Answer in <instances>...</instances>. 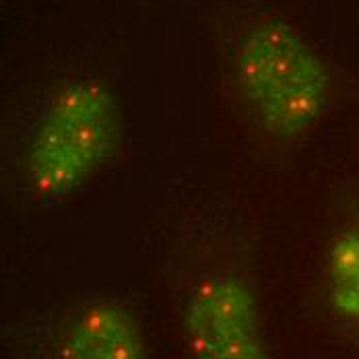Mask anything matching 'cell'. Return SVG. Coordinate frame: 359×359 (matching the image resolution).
<instances>
[{"label":"cell","mask_w":359,"mask_h":359,"mask_svg":"<svg viewBox=\"0 0 359 359\" xmlns=\"http://www.w3.org/2000/svg\"><path fill=\"white\" fill-rule=\"evenodd\" d=\"M120 139V109L108 89L97 81H67L32 130L25 155L32 194L43 205L60 203L108 163Z\"/></svg>","instance_id":"cell-1"},{"label":"cell","mask_w":359,"mask_h":359,"mask_svg":"<svg viewBox=\"0 0 359 359\" xmlns=\"http://www.w3.org/2000/svg\"><path fill=\"white\" fill-rule=\"evenodd\" d=\"M236 85L254 120L273 137L295 141L323 118L330 74L323 56L283 21H262L242 39Z\"/></svg>","instance_id":"cell-2"},{"label":"cell","mask_w":359,"mask_h":359,"mask_svg":"<svg viewBox=\"0 0 359 359\" xmlns=\"http://www.w3.org/2000/svg\"><path fill=\"white\" fill-rule=\"evenodd\" d=\"M184 332L192 359H271L258 299L238 275L217 273L194 287Z\"/></svg>","instance_id":"cell-3"},{"label":"cell","mask_w":359,"mask_h":359,"mask_svg":"<svg viewBox=\"0 0 359 359\" xmlns=\"http://www.w3.org/2000/svg\"><path fill=\"white\" fill-rule=\"evenodd\" d=\"M60 359H147L141 326L118 302H89L72 314Z\"/></svg>","instance_id":"cell-4"},{"label":"cell","mask_w":359,"mask_h":359,"mask_svg":"<svg viewBox=\"0 0 359 359\" xmlns=\"http://www.w3.org/2000/svg\"><path fill=\"white\" fill-rule=\"evenodd\" d=\"M326 287L332 312L359 324V223L332 240L326 256Z\"/></svg>","instance_id":"cell-5"}]
</instances>
